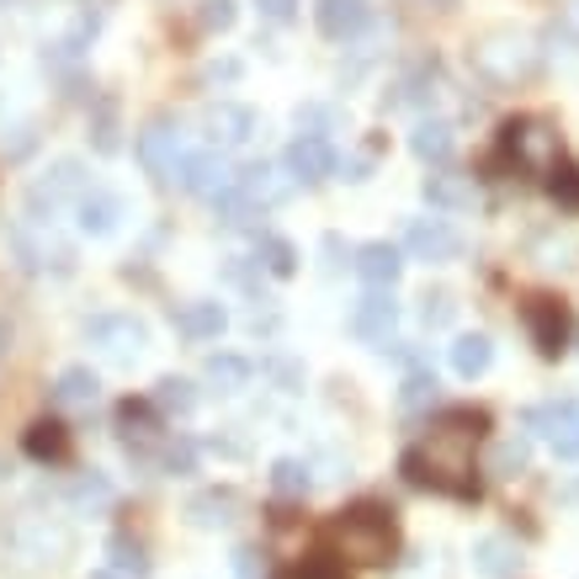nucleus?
Wrapping results in <instances>:
<instances>
[{
  "instance_id": "obj_13",
  "label": "nucleus",
  "mask_w": 579,
  "mask_h": 579,
  "mask_svg": "<svg viewBox=\"0 0 579 579\" xmlns=\"http://www.w3.org/2000/svg\"><path fill=\"white\" fill-rule=\"evenodd\" d=\"M118 431H122V447L128 452H139V458H149V452H160L166 447V420L154 415V405L149 399H128L118 410Z\"/></svg>"
},
{
  "instance_id": "obj_22",
  "label": "nucleus",
  "mask_w": 579,
  "mask_h": 579,
  "mask_svg": "<svg viewBox=\"0 0 579 579\" xmlns=\"http://www.w3.org/2000/svg\"><path fill=\"white\" fill-rule=\"evenodd\" d=\"M426 202L431 208H447V213H462V208L479 202V187L462 170H436V176H426Z\"/></svg>"
},
{
  "instance_id": "obj_49",
  "label": "nucleus",
  "mask_w": 579,
  "mask_h": 579,
  "mask_svg": "<svg viewBox=\"0 0 579 579\" xmlns=\"http://www.w3.org/2000/svg\"><path fill=\"white\" fill-rule=\"evenodd\" d=\"M563 22H569V27L579 32V0H569V6H563Z\"/></svg>"
},
{
  "instance_id": "obj_38",
  "label": "nucleus",
  "mask_w": 579,
  "mask_h": 579,
  "mask_svg": "<svg viewBox=\"0 0 579 579\" xmlns=\"http://www.w3.org/2000/svg\"><path fill=\"white\" fill-rule=\"evenodd\" d=\"M399 405H405V410H426V405H436V372L415 367L410 378H405V393H399Z\"/></svg>"
},
{
  "instance_id": "obj_21",
  "label": "nucleus",
  "mask_w": 579,
  "mask_h": 579,
  "mask_svg": "<svg viewBox=\"0 0 579 579\" xmlns=\"http://www.w3.org/2000/svg\"><path fill=\"white\" fill-rule=\"evenodd\" d=\"M399 271H405V256H399L388 240H372V244L357 250V277H362L372 292H393Z\"/></svg>"
},
{
  "instance_id": "obj_51",
  "label": "nucleus",
  "mask_w": 579,
  "mask_h": 579,
  "mask_svg": "<svg viewBox=\"0 0 579 579\" xmlns=\"http://www.w3.org/2000/svg\"><path fill=\"white\" fill-rule=\"evenodd\" d=\"M436 6H441V11H452V6H458V0H436Z\"/></svg>"
},
{
  "instance_id": "obj_47",
  "label": "nucleus",
  "mask_w": 579,
  "mask_h": 579,
  "mask_svg": "<svg viewBox=\"0 0 579 579\" xmlns=\"http://www.w3.org/2000/svg\"><path fill=\"white\" fill-rule=\"evenodd\" d=\"M234 575H240V579H261V569H256V553H250V548H240V553H234Z\"/></svg>"
},
{
  "instance_id": "obj_10",
  "label": "nucleus",
  "mask_w": 579,
  "mask_h": 579,
  "mask_svg": "<svg viewBox=\"0 0 579 579\" xmlns=\"http://www.w3.org/2000/svg\"><path fill=\"white\" fill-rule=\"evenodd\" d=\"M405 256L426 266H452L462 256V234L447 218H410L405 229Z\"/></svg>"
},
{
  "instance_id": "obj_11",
  "label": "nucleus",
  "mask_w": 579,
  "mask_h": 579,
  "mask_svg": "<svg viewBox=\"0 0 579 579\" xmlns=\"http://www.w3.org/2000/svg\"><path fill=\"white\" fill-rule=\"evenodd\" d=\"M527 426L542 436L563 462H579V405H537V410L527 415Z\"/></svg>"
},
{
  "instance_id": "obj_42",
  "label": "nucleus",
  "mask_w": 579,
  "mask_h": 579,
  "mask_svg": "<svg viewBox=\"0 0 579 579\" xmlns=\"http://www.w3.org/2000/svg\"><path fill=\"white\" fill-rule=\"evenodd\" d=\"M160 468H166V473H192V468H197V447L187 441V436L166 441V447H160Z\"/></svg>"
},
{
  "instance_id": "obj_12",
  "label": "nucleus",
  "mask_w": 579,
  "mask_h": 579,
  "mask_svg": "<svg viewBox=\"0 0 579 579\" xmlns=\"http://www.w3.org/2000/svg\"><path fill=\"white\" fill-rule=\"evenodd\" d=\"M282 170H288L292 187H319V181L336 176V149H330V139H303V133H298L288 144Z\"/></svg>"
},
{
  "instance_id": "obj_32",
  "label": "nucleus",
  "mask_w": 579,
  "mask_h": 579,
  "mask_svg": "<svg viewBox=\"0 0 579 579\" xmlns=\"http://www.w3.org/2000/svg\"><path fill=\"white\" fill-rule=\"evenodd\" d=\"M202 378H208V383H213L218 393H240V388L250 383V362H244V357H229V351H223V357H208Z\"/></svg>"
},
{
  "instance_id": "obj_3",
  "label": "nucleus",
  "mask_w": 579,
  "mask_h": 579,
  "mask_svg": "<svg viewBox=\"0 0 579 579\" xmlns=\"http://www.w3.org/2000/svg\"><path fill=\"white\" fill-rule=\"evenodd\" d=\"M468 59H473V74H479L483 86H495V91H516V86H527L531 74L542 70L537 38H531V32H516V27L483 32Z\"/></svg>"
},
{
  "instance_id": "obj_39",
  "label": "nucleus",
  "mask_w": 579,
  "mask_h": 579,
  "mask_svg": "<svg viewBox=\"0 0 579 579\" xmlns=\"http://www.w3.org/2000/svg\"><path fill=\"white\" fill-rule=\"evenodd\" d=\"M91 144H97V154H112V149H118V101H101V107H97Z\"/></svg>"
},
{
  "instance_id": "obj_45",
  "label": "nucleus",
  "mask_w": 579,
  "mask_h": 579,
  "mask_svg": "<svg viewBox=\"0 0 579 579\" xmlns=\"http://www.w3.org/2000/svg\"><path fill=\"white\" fill-rule=\"evenodd\" d=\"M256 6H261L266 22H292L298 17V0H256Z\"/></svg>"
},
{
  "instance_id": "obj_24",
  "label": "nucleus",
  "mask_w": 579,
  "mask_h": 579,
  "mask_svg": "<svg viewBox=\"0 0 579 579\" xmlns=\"http://www.w3.org/2000/svg\"><path fill=\"white\" fill-rule=\"evenodd\" d=\"M101 393V378L91 367H64L59 378H53V405L59 410H91Z\"/></svg>"
},
{
  "instance_id": "obj_25",
  "label": "nucleus",
  "mask_w": 579,
  "mask_h": 579,
  "mask_svg": "<svg viewBox=\"0 0 579 579\" xmlns=\"http://www.w3.org/2000/svg\"><path fill=\"white\" fill-rule=\"evenodd\" d=\"M170 319H176V330H181L187 340H218V336H223V325H229V315H223L218 303H208V298L181 303Z\"/></svg>"
},
{
  "instance_id": "obj_7",
  "label": "nucleus",
  "mask_w": 579,
  "mask_h": 579,
  "mask_svg": "<svg viewBox=\"0 0 579 579\" xmlns=\"http://www.w3.org/2000/svg\"><path fill=\"white\" fill-rule=\"evenodd\" d=\"M521 319H527V336L531 346L553 362V357H563V346H569V330H575V319H569V309H563V298H548V292H537V298H527L521 303Z\"/></svg>"
},
{
  "instance_id": "obj_29",
  "label": "nucleus",
  "mask_w": 579,
  "mask_h": 579,
  "mask_svg": "<svg viewBox=\"0 0 579 579\" xmlns=\"http://www.w3.org/2000/svg\"><path fill=\"white\" fill-rule=\"evenodd\" d=\"M489 362H495V346H489V336H458L452 340V372L458 378H483L489 372Z\"/></svg>"
},
{
  "instance_id": "obj_44",
  "label": "nucleus",
  "mask_w": 579,
  "mask_h": 579,
  "mask_svg": "<svg viewBox=\"0 0 579 579\" xmlns=\"http://www.w3.org/2000/svg\"><path fill=\"white\" fill-rule=\"evenodd\" d=\"M234 17H240L234 0H208V6H202V27H208V32H229Z\"/></svg>"
},
{
  "instance_id": "obj_43",
  "label": "nucleus",
  "mask_w": 579,
  "mask_h": 579,
  "mask_svg": "<svg viewBox=\"0 0 579 579\" xmlns=\"http://www.w3.org/2000/svg\"><path fill=\"white\" fill-rule=\"evenodd\" d=\"M452 315H458V303H452L447 292H426V298H420V319H426V325H447Z\"/></svg>"
},
{
  "instance_id": "obj_4",
  "label": "nucleus",
  "mask_w": 579,
  "mask_h": 579,
  "mask_svg": "<svg viewBox=\"0 0 579 579\" xmlns=\"http://www.w3.org/2000/svg\"><path fill=\"white\" fill-rule=\"evenodd\" d=\"M393 542H399V531H393V516L383 506H351L330 521V553L346 558V563L378 569L393 558Z\"/></svg>"
},
{
  "instance_id": "obj_34",
  "label": "nucleus",
  "mask_w": 579,
  "mask_h": 579,
  "mask_svg": "<svg viewBox=\"0 0 579 579\" xmlns=\"http://www.w3.org/2000/svg\"><path fill=\"white\" fill-rule=\"evenodd\" d=\"M70 500L80 510H107L112 500H118V489H112V479H107V473H86V479L70 489Z\"/></svg>"
},
{
  "instance_id": "obj_35",
  "label": "nucleus",
  "mask_w": 579,
  "mask_h": 579,
  "mask_svg": "<svg viewBox=\"0 0 579 579\" xmlns=\"http://www.w3.org/2000/svg\"><path fill=\"white\" fill-rule=\"evenodd\" d=\"M548 197H553L558 208H569V213H579V166H569V160H558V166L548 170Z\"/></svg>"
},
{
  "instance_id": "obj_37",
  "label": "nucleus",
  "mask_w": 579,
  "mask_h": 579,
  "mask_svg": "<svg viewBox=\"0 0 579 579\" xmlns=\"http://www.w3.org/2000/svg\"><path fill=\"white\" fill-rule=\"evenodd\" d=\"M112 563H118V575H133V579H144L149 575V558H144V548L133 542V537H112Z\"/></svg>"
},
{
  "instance_id": "obj_41",
  "label": "nucleus",
  "mask_w": 579,
  "mask_h": 579,
  "mask_svg": "<svg viewBox=\"0 0 579 579\" xmlns=\"http://www.w3.org/2000/svg\"><path fill=\"white\" fill-rule=\"evenodd\" d=\"M531 256H537V266H548V271H563V266H575V240H553V234H542V240L531 244Z\"/></svg>"
},
{
  "instance_id": "obj_9",
  "label": "nucleus",
  "mask_w": 579,
  "mask_h": 579,
  "mask_svg": "<svg viewBox=\"0 0 579 579\" xmlns=\"http://www.w3.org/2000/svg\"><path fill=\"white\" fill-rule=\"evenodd\" d=\"M86 192H91V176H86V166H80V160H59L43 181H32L27 208H32V218H43V208H49V223H53V213H59L64 202H80Z\"/></svg>"
},
{
  "instance_id": "obj_18",
  "label": "nucleus",
  "mask_w": 579,
  "mask_h": 579,
  "mask_svg": "<svg viewBox=\"0 0 579 579\" xmlns=\"http://www.w3.org/2000/svg\"><path fill=\"white\" fill-rule=\"evenodd\" d=\"M367 22H372V6H367V0H315V27L330 43L357 38Z\"/></svg>"
},
{
  "instance_id": "obj_46",
  "label": "nucleus",
  "mask_w": 579,
  "mask_h": 579,
  "mask_svg": "<svg viewBox=\"0 0 579 579\" xmlns=\"http://www.w3.org/2000/svg\"><path fill=\"white\" fill-rule=\"evenodd\" d=\"M11 133H17V139H11V144H0V149H6L11 160H22L27 149H32V128H11Z\"/></svg>"
},
{
  "instance_id": "obj_16",
  "label": "nucleus",
  "mask_w": 579,
  "mask_h": 579,
  "mask_svg": "<svg viewBox=\"0 0 579 579\" xmlns=\"http://www.w3.org/2000/svg\"><path fill=\"white\" fill-rule=\"evenodd\" d=\"M17 256H22L32 271H43V266H53V271H70V244L53 240L49 223H17Z\"/></svg>"
},
{
  "instance_id": "obj_19",
  "label": "nucleus",
  "mask_w": 579,
  "mask_h": 579,
  "mask_svg": "<svg viewBox=\"0 0 579 579\" xmlns=\"http://www.w3.org/2000/svg\"><path fill=\"white\" fill-rule=\"evenodd\" d=\"M234 192L244 197V202H250V208H277V202H282V197L292 192V181H288V170H277V166H244L240 176H234Z\"/></svg>"
},
{
  "instance_id": "obj_2",
  "label": "nucleus",
  "mask_w": 579,
  "mask_h": 579,
  "mask_svg": "<svg viewBox=\"0 0 579 579\" xmlns=\"http://www.w3.org/2000/svg\"><path fill=\"white\" fill-rule=\"evenodd\" d=\"M6 563L17 569V575L38 579L49 575V569H64L74 553V531L59 521V516H43V510H22L11 527H6Z\"/></svg>"
},
{
  "instance_id": "obj_33",
  "label": "nucleus",
  "mask_w": 579,
  "mask_h": 579,
  "mask_svg": "<svg viewBox=\"0 0 579 579\" xmlns=\"http://www.w3.org/2000/svg\"><path fill=\"white\" fill-rule=\"evenodd\" d=\"M256 266H266L271 277H292V271H298V250H292L282 234H261V244H256Z\"/></svg>"
},
{
  "instance_id": "obj_5",
  "label": "nucleus",
  "mask_w": 579,
  "mask_h": 579,
  "mask_svg": "<svg viewBox=\"0 0 579 579\" xmlns=\"http://www.w3.org/2000/svg\"><path fill=\"white\" fill-rule=\"evenodd\" d=\"M133 154H139V166H144V176L154 187H176L181 170H187V160H192L187 128L176 118H149L144 133H139V144H133Z\"/></svg>"
},
{
  "instance_id": "obj_31",
  "label": "nucleus",
  "mask_w": 579,
  "mask_h": 579,
  "mask_svg": "<svg viewBox=\"0 0 579 579\" xmlns=\"http://www.w3.org/2000/svg\"><path fill=\"white\" fill-rule=\"evenodd\" d=\"M315 468L303 458H282L277 468H271V495H282V500H303L309 489H315V479H309Z\"/></svg>"
},
{
  "instance_id": "obj_26",
  "label": "nucleus",
  "mask_w": 579,
  "mask_h": 579,
  "mask_svg": "<svg viewBox=\"0 0 579 579\" xmlns=\"http://www.w3.org/2000/svg\"><path fill=\"white\" fill-rule=\"evenodd\" d=\"M240 510H244V500L234 495V489H202L192 506H187V516H192L197 527L213 531V527H229V521H234Z\"/></svg>"
},
{
  "instance_id": "obj_28",
  "label": "nucleus",
  "mask_w": 579,
  "mask_h": 579,
  "mask_svg": "<svg viewBox=\"0 0 579 579\" xmlns=\"http://www.w3.org/2000/svg\"><path fill=\"white\" fill-rule=\"evenodd\" d=\"M531 458V441L527 436H500V441H489V452H483V473L489 479H510V473H521Z\"/></svg>"
},
{
  "instance_id": "obj_50",
  "label": "nucleus",
  "mask_w": 579,
  "mask_h": 579,
  "mask_svg": "<svg viewBox=\"0 0 579 579\" xmlns=\"http://www.w3.org/2000/svg\"><path fill=\"white\" fill-rule=\"evenodd\" d=\"M91 579H118V575H112V569H97V575H91Z\"/></svg>"
},
{
  "instance_id": "obj_8",
  "label": "nucleus",
  "mask_w": 579,
  "mask_h": 579,
  "mask_svg": "<svg viewBox=\"0 0 579 579\" xmlns=\"http://www.w3.org/2000/svg\"><path fill=\"white\" fill-rule=\"evenodd\" d=\"M86 340L97 346L107 362L128 367L149 346V330H144V319H133V315H97L86 325Z\"/></svg>"
},
{
  "instance_id": "obj_23",
  "label": "nucleus",
  "mask_w": 579,
  "mask_h": 579,
  "mask_svg": "<svg viewBox=\"0 0 579 579\" xmlns=\"http://www.w3.org/2000/svg\"><path fill=\"white\" fill-rule=\"evenodd\" d=\"M410 149H415V160H426V166H447L452 149H458V133H452L447 118H420L410 133Z\"/></svg>"
},
{
  "instance_id": "obj_40",
  "label": "nucleus",
  "mask_w": 579,
  "mask_h": 579,
  "mask_svg": "<svg viewBox=\"0 0 579 579\" xmlns=\"http://www.w3.org/2000/svg\"><path fill=\"white\" fill-rule=\"evenodd\" d=\"M213 213H218V223H223V229H244V223H256V213H261V208H250L240 192H229V197H218V202H213Z\"/></svg>"
},
{
  "instance_id": "obj_52",
  "label": "nucleus",
  "mask_w": 579,
  "mask_h": 579,
  "mask_svg": "<svg viewBox=\"0 0 579 579\" xmlns=\"http://www.w3.org/2000/svg\"><path fill=\"white\" fill-rule=\"evenodd\" d=\"M6 6H11V0H0V11H6Z\"/></svg>"
},
{
  "instance_id": "obj_17",
  "label": "nucleus",
  "mask_w": 579,
  "mask_h": 579,
  "mask_svg": "<svg viewBox=\"0 0 579 579\" xmlns=\"http://www.w3.org/2000/svg\"><path fill=\"white\" fill-rule=\"evenodd\" d=\"M208 139H213V149L223 154V149H240L256 139V128H261V118L250 112V107H234V101H218L213 112H208Z\"/></svg>"
},
{
  "instance_id": "obj_15",
  "label": "nucleus",
  "mask_w": 579,
  "mask_h": 579,
  "mask_svg": "<svg viewBox=\"0 0 579 579\" xmlns=\"http://www.w3.org/2000/svg\"><path fill=\"white\" fill-rule=\"evenodd\" d=\"M234 176H240V170L229 166V154L208 149V154H192V160H187V170H181V187L197 192V197H208V202H218V197L234 192Z\"/></svg>"
},
{
  "instance_id": "obj_36",
  "label": "nucleus",
  "mask_w": 579,
  "mask_h": 579,
  "mask_svg": "<svg viewBox=\"0 0 579 579\" xmlns=\"http://www.w3.org/2000/svg\"><path fill=\"white\" fill-rule=\"evenodd\" d=\"M154 405H160L166 415H187L197 405V393H192L187 378H160V383H154Z\"/></svg>"
},
{
  "instance_id": "obj_27",
  "label": "nucleus",
  "mask_w": 579,
  "mask_h": 579,
  "mask_svg": "<svg viewBox=\"0 0 579 579\" xmlns=\"http://www.w3.org/2000/svg\"><path fill=\"white\" fill-rule=\"evenodd\" d=\"M22 447H27V458H38V462H64L70 458V431L59 420H38V426H27Z\"/></svg>"
},
{
  "instance_id": "obj_1",
  "label": "nucleus",
  "mask_w": 579,
  "mask_h": 579,
  "mask_svg": "<svg viewBox=\"0 0 579 579\" xmlns=\"http://www.w3.org/2000/svg\"><path fill=\"white\" fill-rule=\"evenodd\" d=\"M489 431V415L483 410H441L431 420V436L405 452V473L420 489H436V495H452V500H468L473 495V447Z\"/></svg>"
},
{
  "instance_id": "obj_20",
  "label": "nucleus",
  "mask_w": 579,
  "mask_h": 579,
  "mask_svg": "<svg viewBox=\"0 0 579 579\" xmlns=\"http://www.w3.org/2000/svg\"><path fill=\"white\" fill-rule=\"evenodd\" d=\"M74 213H80V229H86L91 240H107V234H118V223L128 218V208H122L118 192H101V187H91V192L74 202Z\"/></svg>"
},
{
  "instance_id": "obj_30",
  "label": "nucleus",
  "mask_w": 579,
  "mask_h": 579,
  "mask_svg": "<svg viewBox=\"0 0 579 579\" xmlns=\"http://www.w3.org/2000/svg\"><path fill=\"white\" fill-rule=\"evenodd\" d=\"M473 563H479V575H489V579H510L521 569V553L510 548L506 537H483L479 548H473Z\"/></svg>"
},
{
  "instance_id": "obj_6",
  "label": "nucleus",
  "mask_w": 579,
  "mask_h": 579,
  "mask_svg": "<svg viewBox=\"0 0 579 579\" xmlns=\"http://www.w3.org/2000/svg\"><path fill=\"white\" fill-rule=\"evenodd\" d=\"M500 154L516 160V170H527V176H548L558 166V128L548 118H510L500 128Z\"/></svg>"
},
{
  "instance_id": "obj_14",
  "label": "nucleus",
  "mask_w": 579,
  "mask_h": 579,
  "mask_svg": "<svg viewBox=\"0 0 579 579\" xmlns=\"http://www.w3.org/2000/svg\"><path fill=\"white\" fill-rule=\"evenodd\" d=\"M393 325H399V303H393V292H367L362 303L351 309V336L367 340V346H378V351H388Z\"/></svg>"
},
{
  "instance_id": "obj_48",
  "label": "nucleus",
  "mask_w": 579,
  "mask_h": 579,
  "mask_svg": "<svg viewBox=\"0 0 579 579\" xmlns=\"http://www.w3.org/2000/svg\"><path fill=\"white\" fill-rule=\"evenodd\" d=\"M288 579H346V575H336V569L319 563V569H298V575H288Z\"/></svg>"
}]
</instances>
